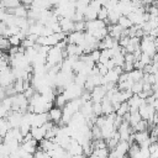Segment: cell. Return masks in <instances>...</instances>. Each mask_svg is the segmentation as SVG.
Instances as JSON below:
<instances>
[{"instance_id":"obj_1","label":"cell","mask_w":158,"mask_h":158,"mask_svg":"<svg viewBox=\"0 0 158 158\" xmlns=\"http://www.w3.org/2000/svg\"><path fill=\"white\" fill-rule=\"evenodd\" d=\"M139 49L142 53H146L149 57H153L157 51V41L146 35L139 40Z\"/></svg>"},{"instance_id":"obj_2","label":"cell","mask_w":158,"mask_h":158,"mask_svg":"<svg viewBox=\"0 0 158 158\" xmlns=\"http://www.w3.org/2000/svg\"><path fill=\"white\" fill-rule=\"evenodd\" d=\"M84 36L85 32L84 31H72L67 35L65 41L67 43H73V44H81L84 42Z\"/></svg>"},{"instance_id":"obj_3","label":"cell","mask_w":158,"mask_h":158,"mask_svg":"<svg viewBox=\"0 0 158 158\" xmlns=\"http://www.w3.org/2000/svg\"><path fill=\"white\" fill-rule=\"evenodd\" d=\"M62 107H58V106H52L48 111H47V116H48V120L52 121L54 125H59L60 120H62Z\"/></svg>"},{"instance_id":"obj_4","label":"cell","mask_w":158,"mask_h":158,"mask_svg":"<svg viewBox=\"0 0 158 158\" xmlns=\"http://www.w3.org/2000/svg\"><path fill=\"white\" fill-rule=\"evenodd\" d=\"M105 94H106V88H105V85H98V86H95V88L90 91V100H91L93 102H100V101L104 99Z\"/></svg>"},{"instance_id":"obj_5","label":"cell","mask_w":158,"mask_h":158,"mask_svg":"<svg viewBox=\"0 0 158 158\" xmlns=\"http://www.w3.org/2000/svg\"><path fill=\"white\" fill-rule=\"evenodd\" d=\"M58 23L60 26V30L62 32L64 33H69L72 31H74V21L72 19H68V17H59L58 19Z\"/></svg>"},{"instance_id":"obj_6","label":"cell","mask_w":158,"mask_h":158,"mask_svg":"<svg viewBox=\"0 0 158 158\" xmlns=\"http://www.w3.org/2000/svg\"><path fill=\"white\" fill-rule=\"evenodd\" d=\"M14 80H15V77L11 72V68L5 72H0V86L1 88H5V86L12 84Z\"/></svg>"},{"instance_id":"obj_7","label":"cell","mask_w":158,"mask_h":158,"mask_svg":"<svg viewBox=\"0 0 158 158\" xmlns=\"http://www.w3.org/2000/svg\"><path fill=\"white\" fill-rule=\"evenodd\" d=\"M126 102H127V105H128L130 111H136V110H138V107H139L141 105H143L146 101H144V99H141L137 94H132V96H131Z\"/></svg>"},{"instance_id":"obj_8","label":"cell","mask_w":158,"mask_h":158,"mask_svg":"<svg viewBox=\"0 0 158 158\" xmlns=\"http://www.w3.org/2000/svg\"><path fill=\"white\" fill-rule=\"evenodd\" d=\"M20 147L25 151V152H28V153H32L35 154V152L37 151V147H38V142L33 138L31 139H27V141H23L20 143Z\"/></svg>"},{"instance_id":"obj_9","label":"cell","mask_w":158,"mask_h":158,"mask_svg":"<svg viewBox=\"0 0 158 158\" xmlns=\"http://www.w3.org/2000/svg\"><path fill=\"white\" fill-rule=\"evenodd\" d=\"M30 133L32 136L33 139H36L37 142H40L41 139L44 138L46 136V127L44 126H38V127H31Z\"/></svg>"},{"instance_id":"obj_10","label":"cell","mask_w":158,"mask_h":158,"mask_svg":"<svg viewBox=\"0 0 158 158\" xmlns=\"http://www.w3.org/2000/svg\"><path fill=\"white\" fill-rule=\"evenodd\" d=\"M122 33H123V28H122L121 26H118L117 23L107 25V35H109V36H111L112 38L117 40Z\"/></svg>"},{"instance_id":"obj_11","label":"cell","mask_w":158,"mask_h":158,"mask_svg":"<svg viewBox=\"0 0 158 158\" xmlns=\"http://www.w3.org/2000/svg\"><path fill=\"white\" fill-rule=\"evenodd\" d=\"M100 102H101V114H102V115L107 116V115L115 112V109H114L112 102L110 101V99H107L106 96H104V99H102Z\"/></svg>"},{"instance_id":"obj_12","label":"cell","mask_w":158,"mask_h":158,"mask_svg":"<svg viewBox=\"0 0 158 158\" xmlns=\"http://www.w3.org/2000/svg\"><path fill=\"white\" fill-rule=\"evenodd\" d=\"M133 136H135V142L137 144H141L142 142H144L146 139L149 138V132H148V130L138 131V132H133Z\"/></svg>"},{"instance_id":"obj_13","label":"cell","mask_w":158,"mask_h":158,"mask_svg":"<svg viewBox=\"0 0 158 158\" xmlns=\"http://www.w3.org/2000/svg\"><path fill=\"white\" fill-rule=\"evenodd\" d=\"M143 70L142 69H136V68H133L131 72H128V78L135 83V81H139V80H142V78H143Z\"/></svg>"},{"instance_id":"obj_14","label":"cell","mask_w":158,"mask_h":158,"mask_svg":"<svg viewBox=\"0 0 158 158\" xmlns=\"http://www.w3.org/2000/svg\"><path fill=\"white\" fill-rule=\"evenodd\" d=\"M148 128H149V125H148V122H147L146 120H143V118H141L136 125L132 126V131H133V132L146 131V130H148Z\"/></svg>"},{"instance_id":"obj_15","label":"cell","mask_w":158,"mask_h":158,"mask_svg":"<svg viewBox=\"0 0 158 158\" xmlns=\"http://www.w3.org/2000/svg\"><path fill=\"white\" fill-rule=\"evenodd\" d=\"M67 99H65V96H64V94L63 93H60V94H57L56 96H54V99H53V105L54 106H58V107H63L65 104H67Z\"/></svg>"},{"instance_id":"obj_16","label":"cell","mask_w":158,"mask_h":158,"mask_svg":"<svg viewBox=\"0 0 158 158\" xmlns=\"http://www.w3.org/2000/svg\"><path fill=\"white\" fill-rule=\"evenodd\" d=\"M128 111H130L128 105H127V102H126V101H123V102H120V105H118V106H117V109L115 110V114H116L117 116L123 117Z\"/></svg>"},{"instance_id":"obj_17","label":"cell","mask_w":158,"mask_h":158,"mask_svg":"<svg viewBox=\"0 0 158 158\" xmlns=\"http://www.w3.org/2000/svg\"><path fill=\"white\" fill-rule=\"evenodd\" d=\"M118 26H121L123 30H127L128 27H131L132 26V22L130 21V19L127 17V16H125V15H121L120 17H118V20H117V22H116Z\"/></svg>"},{"instance_id":"obj_18","label":"cell","mask_w":158,"mask_h":158,"mask_svg":"<svg viewBox=\"0 0 158 158\" xmlns=\"http://www.w3.org/2000/svg\"><path fill=\"white\" fill-rule=\"evenodd\" d=\"M12 86H14V90H15V94H19V93H22L25 90V81L21 79V78H17L14 80L12 83Z\"/></svg>"},{"instance_id":"obj_19","label":"cell","mask_w":158,"mask_h":158,"mask_svg":"<svg viewBox=\"0 0 158 158\" xmlns=\"http://www.w3.org/2000/svg\"><path fill=\"white\" fill-rule=\"evenodd\" d=\"M20 4H21L20 0H1V5H2V7H5L6 10L14 9V7L19 6Z\"/></svg>"},{"instance_id":"obj_20","label":"cell","mask_w":158,"mask_h":158,"mask_svg":"<svg viewBox=\"0 0 158 158\" xmlns=\"http://www.w3.org/2000/svg\"><path fill=\"white\" fill-rule=\"evenodd\" d=\"M107 15H109V10L105 7V6H101L96 14V19L98 20H101L106 23V20H107Z\"/></svg>"},{"instance_id":"obj_21","label":"cell","mask_w":158,"mask_h":158,"mask_svg":"<svg viewBox=\"0 0 158 158\" xmlns=\"http://www.w3.org/2000/svg\"><path fill=\"white\" fill-rule=\"evenodd\" d=\"M10 48V43H9V40L6 38V37H4L2 35H0V49L4 52V51H6L7 52V49Z\"/></svg>"},{"instance_id":"obj_22","label":"cell","mask_w":158,"mask_h":158,"mask_svg":"<svg viewBox=\"0 0 158 158\" xmlns=\"http://www.w3.org/2000/svg\"><path fill=\"white\" fill-rule=\"evenodd\" d=\"M142 85H143L142 80L132 83V85H131V91H132V94H138L139 91H142Z\"/></svg>"},{"instance_id":"obj_23","label":"cell","mask_w":158,"mask_h":158,"mask_svg":"<svg viewBox=\"0 0 158 158\" xmlns=\"http://www.w3.org/2000/svg\"><path fill=\"white\" fill-rule=\"evenodd\" d=\"M88 54H89L90 59H91L94 63H96V62L99 60V57H100V49H99V48H95V49L90 51Z\"/></svg>"},{"instance_id":"obj_24","label":"cell","mask_w":158,"mask_h":158,"mask_svg":"<svg viewBox=\"0 0 158 158\" xmlns=\"http://www.w3.org/2000/svg\"><path fill=\"white\" fill-rule=\"evenodd\" d=\"M7 40H9L10 46H20V43H21V38L19 37V35H12Z\"/></svg>"},{"instance_id":"obj_25","label":"cell","mask_w":158,"mask_h":158,"mask_svg":"<svg viewBox=\"0 0 158 158\" xmlns=\"http://www.w3.org/2000/svg\"><path fill=\"white\" fill-rule=\"evenodd\" d=\"M74 31H85V21H74Z\"/></svg>"}]
</instances>
